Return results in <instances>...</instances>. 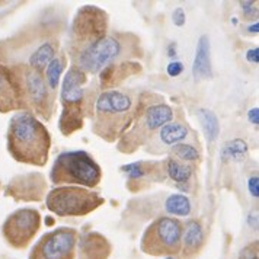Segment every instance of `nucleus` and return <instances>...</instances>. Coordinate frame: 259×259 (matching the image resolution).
Instances as JSON below:
<instances>
[{
    "label": "nucleus",
    "mask_w": 259,
    "mask_h": 259,
    "mask_svg": "<svg viewBox=\"0 0 259 259\" xmlns=\"http://www.w3.org/2000/svg\"><path fill=\"white\" fill-rule=\"evenodd\" d=\"M137 36L122 32H106L83 44L69 47V56L73 67L83 73L96 74L109 66L118 64L121 60L137 56Z\"/></svg>",
    "instance_id": "obj_1"
},
{
    "label": "nucleus",
    "mask_w": 259,
    "mask_h": 259,
    "mask_svg": "<svg viewBox=\"0 0 259 259\" xmlns=\"http://www.w3.org/2000/svg\"><path fill=\"white\" fill-rule=\"evenodd\" d=\"M51 137L44 124L31 111H18L9 122L8 150L16 162L44 166L48 160Z\"/></svg>",
    "instance_id": "obj_2"
},
{
    "label": "nucleus",
    "mask_w": 259,
    "mask_h": 259,
    "mask_svg": "<svg viewBox=\"0 0 259 259\" xmlns=\"http://www.w3.org/2000/svg\"><path fill=\"white\" fill-rule=\"evenodd\" d=\"M136 108L133 96L119 89H106L98 95L94 109V133L114 143L128 130Z\"/></svg>",
    "instance_id": "obj_3"
},
{
    "label": "nucleus",
    "mask_w": 259,
    "mask_h": 259,
    "mask_svg": "<svg viewBox=\"0 0 259 259\" xmlns=\"http://www.w3.org/2000/svg\"><path fill=\"white\" fill-rule=\"evenodd\" d=\"M174 119V109L165 102H150L142 96L140 104L136 106V112L128 130L121 136L118 150L122 153H133L140 146L149 142L157 130Z\"/></svg>",
    "instance_id": "obj_4"
},
{
    "label": "nucleus",
    "mask_w": 259,
    "mask_h": 259,
    "mask_svg": "<svg viewBox=\"0 0 259 259\" xmlns=\"http://www.w3.org/2000/svg\"><path fill=\"white\" fill-rule=\"evenodd\" d=\"M50 177L56 185L95 188L102 179V169L91 154L74 150L57 156Z\"/></svg>",
    "instance_id": "obj_5"
},
{
    "label": "nucleus",
    "mask_w": 259,
    "mask_h": 259,
    "mask_svg": "<svg viewBox=\"0 0 259 259\" xmlns=\"http://www.w3.org/2000/svg\"><path fill=\"white\" fill-rule=\"evenodd\" d=\"M86 83L88 76L82 70L71 66L67 70L63 84L60 99L63 111L60 115L59 127L64 136H70L71 133L82 128L83 114L86 105Z\"/></svg>",
    "instance_id": "obj_6"
},
{
    "label": "nucleus",
    "mask_w": 259,
    "mask_h": 259,
    "mask_svg": "<svg viewBox=\"0 0 259 259\" xmlns=\"http://www.w3.org/2000/svg\"><path fill=\"white\" fill-rule=\"evenodd\" d=\"M47 208L60 217H82L104 204V198L94 191L80 187H59L50 191Z\"/></svg>",
    "instance_id": "obj_7"
},
{
    "label": "nucleus",
    "mask_w": 259,
    "mask_h": 259,
    "mask_svg": "<svg viewBox=\"0 0 259 259\" xmlns=\"http://www.w3.org/2000/svg\"><path fill=\"white\" fill-rule=\"evenodd\" d=\"M182 223L174 217H159L149 224L142 237L140 247L152 256H172L181 252Z\"/></svg>",
    "instance_id": "obj_8"
},
{
    "label": "nucleus",
    "mask_w": 259,
    "mask_h": 259,
    "mask_svg": "<svg viewBox=\"0 0 259 259\" xmlns=\"http://www.w3.org/2000/svg\"><path fill=\"white\" fill-rule=\"evenodd\" d=\"M12 70L19 82L25 111L32 109L44 119H50L53 114L54 101L51 96V91L48 89L47 83L42 77V73L32 70L25 64L12 67Z\"/></svg>",
    "instance_id": "obj_9"
},
{
    "label": "nucleus",
    "mask_w": 259,
    "mask_h": 259,
    "mask_svg": "<svg viewBox=\"0 0 259 259\" xmlns=\"http://www.w3.org/2000/svg\"><path fill=\"white\" fill-rule=\"evenodd\" d=\"M77 239V230L70 227L48 232L32 247L29 259H74Z\"/></svg>",
    "instance_id": "obj_10"
},
{
    "label": "nucleus",
    "mask_w": 259,
    "mask_h": 259,
    "mask_svg": "<svg viewBox=\"0 0 259 259\" xmlns=\"http://www.w3.org/2000/svg\"><path fill=\"white\" fill-rule=\"evenodd\" d=\"M41 226V215L34 208H21L12 212L3 223L2 235L15 249H25L35 237Z\"/></svg>",
    "instance_id": "obj_11"
},
{
    "label": "nucleus",
    "mask_w": 259,
    "mask_h": 259,
    "mask_svg": "<svg viewBox=\"0 0 259 259\" xmlns=\"http://www.w3.org/2000/svg\"><path fill=\"white\" fill-rule=\"evenodd\" d=\"M106 32H108V18L105 12L96 6H84L77 12L73 21L69 47L83 44L86 41L104 35Z\"/></svg>",
    "instance_id": "obj_12"
},
{
    "label": "nucleus",
    "mask_w": 259,
    "mask_h": 259,
    "mask_svg": "<svg viewBox=\"0 0 259 259\" xmlns=\"http://www.w3.org/2000/svg\"><path fill=\"white\" fill-rule=\"evenodd\" d=\"M25 111L16 74L11 67L0 64V112Z\"/></svg>",
    "instance_id": "obj_13"
},
{
    "label": "nucleus",
    "mask_w": 259,
    "mask_h": 259,
    "mask_svg": "<svg viewBox=\"0 0 259 259\" xmlns=\"http://www.w3.org/2000/svg\"><path fill=\"white\" fill-rule=\"evenodd\" d=\"M188 137V128L179 121H170L160 130L156 131L153 137L147 142V152L152 154H160L165 150H170L182 140Z\"/></svg>",
    "instance_id": "obj_14"
},
{
    "label": "nucleus",
    "mask_w": 259,
    "mask_h": 259,
    "mask_svg": "<svg viewBox=\"0 0 259 259\" xmlns=\"http://www.w3.org/2000/svg\"><path fill=\"white\" fill-rule=\"evenodd\" d=\"M42 188H46V182H42L41 175L35 174L15 179L11 188L8 189V194L18 200H39Z\"/></svg>",
    "instance_id": "obj_15"
},
{
    "label": "nucleus",
    "mask_w": 259,
    "mask_h": 259,
    "mask_svg": "<svg viewBox=\"0 0 259 259\" xmlns=\"http://www.w3.org/2000/svg\"><path fill=\"white\" fill-rule=\"evenodd\" d=\"M80 259H108L111 253V245L99 233H88L79 240Z\"/></svg>",
    "instance_id": "obj_16"
},
{
    "label": "nucleus",
    "mask_w": 259,
    "mask_h": 259,
    "mask_svg": "<svg viewBox=\"0 0 259 259\" xmlns=\"http://www.w3.org/2000/svg\"><path fill=\"white\" fill-rule=\"evenodd\" d=\"M192 76L197 82L210 79L212 76L210 39L207 35H201L197 42L195 57H194V63H192Z\"/></svg>",
    "instance_id": "obj_17"
},
{
    "label": "nucleus",
    "mask_w": 259,
    "mask_h": 259,
    "mask_svg": "<svg viewBox=\"0 0 259 259\" xmlns=\"http://www.w3.org/2000/svg\"><path fill=\"white\" fill-rule=\"evenodd\" d=\"M204 230L200 222L197 220H191L187 223L185 229L182 230V255L187 259H191L195 256L201 250V247L204 246Z\"/></svg>",
    "instance_id": "obj_18"
},
{
    "label": "nucleus",
    "mask_w": 259,
    "mask_h": 259,
    "mask_svg": "<svg viewBox=\"0 0 259 259\" xmlns=\"http://www.w3.org/2000/svg\"><path fill=\"white\" fill-rule=\"evenodd\" d=\"M159 162H136L124 166L122 170L128 175L130 181H144V179H156L160 175Z\"/></svg>",
    "instance_id": "obj_19"
},
{
    "label": "nucleus",
    "mask_w": 259,
    "mask_h": 259,
    "mask_svg": "<svg viewBox=\"0 0 259 259\" xmlns=\"http://www.w3.org/2000/svg\"><path fill=\"white\" fill-rule=\"evenodd\" d=\"M165 170L167 172L169 178L178 184L188 182L192 177V167L175 157H169L165 162Z\"/></svg>",
    "instance_id": "obj_20"
},
{
    "label": "nucleus",
    "mask_w": 259,
    "mask_h": 259,
    "mask_svg": "<svg viewBox=\"0 0 259 259\" xmlns=\"http://www.w3.org/2000/svg\"><path fill=\"white\" fill-rule=\"evenodd\" d=\"M198 118H200L201 124H202V128L205 131L207 140L214 142L217 139L219 133H220V122H219L217 115L210 109L201 108V109H198Z\"/></svg>",
    "instance_id": "obj_21"
},
{
    "label": "nucleus",
    "mask_w": 259,
    "mask_h": 259,
    "mask_svg": "<svg viewBox=\"0 0 259 259\" xmlns=\"http://www.w3.org/2000/svg\"><path fill=\"white\" fill-rule=\"evenodd\" d=\"M166 211L172 215H182L187 217L191 212V201L188 197L182 194H172L165 201Z\"/></svg>",
    "instance_id": "obj_22"
},
{
    "label": "nucleus",
    "mask_w": 259,
    "mask_h": 259,
    "mask_svg": "<svg viewBox=\"0 0 259 259\" xmlns=\"http://www.w3.org/2000/svg\"><path fill=\"white\" fill-rule=\"evenodd\" d=\"M247 154V144L245 140L240 139H235L232 142L226 143L222 149V159L224 162L226 160H235V162H240L246 157Z\"/></svg>",
    "instance_id": "obj_23"
},
{
    "label": "nucleus",
    "mask_w": 259,
    "mask_h": 259,
    "mask_svg": "<svg viewBox=\"0 0 259 259\" xmlns=\"http://www.w3.org/2000/svg\"><path fill=\"white\" fill-rule=\"evenodd\" d=\"M63 70H64V60L57 56L51 60L50 64L46 67V79L44 80L51 92H54L59 88L60 77H61Z\"/></svg>",
    "instance_id": "obj_24"
},
{
    "label": "nucleus",
    "mask_w": 259,
    "mask_h": 259,
    "mask_svg": "<svg viewBox=\"0 0 259 259\" xmlns=\"http://www.w3.org/2000/svg\"><path fill=\"white\" fill-rule=\"evenodd\" d=\"M170 153L177 156L181 162H194L200 159V152L192 146L187 143H179L170 149Z\"/></svg>",
    "instance_id": "obj_25"
},
{
    "label": "nucleus",
    "mask_w": 259,
    "mask_h": 259,
    "mask_svg": "<svg viewBox=\"0 0 259 259\" xmlns=\"http://www.w3.org/2000/svg\"><path fill=\"white\" fill-rule=\"evenodd\" d=\"M239 259H258V242L249 243L243 247L239 253Z\"/></svg>",
    "instance_id": "obj_26"
},
{
    "label": "nucleus",
    "mask_w": 259,
    "mask_h": 259,
    "mask_svg": "<svg viewBox=\"0 0 259 259\" xmlns=\"http://www.w3.org/2000/svg\"><path fill=\"white\" fill-rule=\"evenodd\" d=\"M167 74L170 76V77H178L182 71H184V64L181 63V61H172V63H169L167 64Z\"/></svg>",
    "instance_id": "obj_27"
},
{
    "label": "nucleus",
    "mask_w": 259,
    "mask_h": 259,
    "mask_svg": "<svg viewBox=\"0 0 259 259\" xmlns=\"http://www.w3.org/2000/svg\"><path fill=\"white\" fill-rule=\"evenodd\" d=\"M240 6H242V11L246 16H253V13L256 15L258 12V8H256V2H240Z\"/></svg>",
    "instance_id": "obj_28"
},
{
    "label": "nucleus",
    "mask_w": 259,
    "mask_h": 259,
    "mask_svg": "<svg viewBox=\"0 0 259 259\" xmlns=\"http://www.w3.org/2000/svg\"><path fill=\"white\" fill-rule=\"evenodd\" d=\"M172 22L177 26H184L185 25V12L182 8H177L175 12L172 15Z\"/></svg>",
    "instance_id": "obj_29"
},
{
    "label": "nucleus",
    "mask_w": 259,
    "mask_h": 259,
    "mask_svg": "<svg viewBox=\"0 0 259 259\" xmlns=\"http://www.w3.org/2000/svg\"><path fill=\"white\" fill-rule=\"evenodd\" d=\"M247 187H249V192H250V195H252V197H255V198H258L259 197V179L256 175L249 179V182H247Z\"/></svg>",
    "instance_id": "obj_30"
},
{
    "label": "nucleus",
    "mask_w": 259,
    "mask_h": 259,
    "mask_svg": "<svg viewBox=\"0 0 259 259\" xmlns=\"http://www.w3.org/2000/svg\"><path fill=\"white\" fill-rule=\"evenodd\" d=\"M246 59L249 63H252V64H258L259 63V48L255 47L252 48V50H249L246 53Z\"/></svg>",
    "instance_id": "obj_31"
},
{
    "label": "nucleus",
    "mask_w": 259,
    "mask_h": 259,
    "mask_svg": "<svg viewBox=\"0 0 259 259\" xmlns=\"http://www.w3.org/2000/svg\"><path fill=\"white\" fill-rule=\"evenodd\" d=\"M247 118H249V121H250L252 124L258 125L259 124V109L258 108H252V109L249 111V114H247Z\"/></svg>",
    "instance_id": "obj_32"
},
{
    "label": "nucleus",
    "mask_w": 259,
    "mask_h": 259,
    "mask_svg": "<svg viewBox=\"0 0 259 259\" xmlns=\"http://www.w3.org/2000/svg\"><path fill=\"white\" fill-rule=\"evenodd\" d=\"M258 28H259V24L258 22H255V25H250V26H249V32H255V34H258Z\"/></svg>",
    "instance_id": "obj_33"
},
{
    "label": "nucleus",
    "mask_w": 259,
    "mask_h": 259,
    "mask_svg": "<svg viewBox=\"0 0 259 259\" xmlns=\"http://www.w3.org/2000/svg\"><path fill=\"white\" fill-rule=\"evenodd\" d=\"M166 259H175V258H172V256H169V258H166Z\"/></svg>",
    "instance_id": "obj_34"
}]
</instances>
